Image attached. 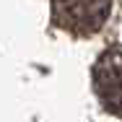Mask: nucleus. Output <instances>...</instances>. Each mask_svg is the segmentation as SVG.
I'll return each mask as SVG.
<instances>
[{"instance_id": "nucleus-1", "label": "nucleus", "mask_w": 122, "mask_h": 122, "mask_svg": "<svg viewBox=\"0 0 122 122\" xmlns=\"http://www.w3.org/2000/svg\"><path fill=\"white\" fill-rule=\"evenodd\" d=\"M112 10V0H52L55 21L73 34L99 31Z\"/></svg>"}, {"instance_id": "nucleus-2", "label": "nucleus", "mask_w": 122, "mask_h": 122, "mask_svg": "<svg viewBox=\"0 0 122 122\" xmlns=\"http://www.w3.org/2000/svg\"><path fill=\"white\" fill-rule=\"evenodd\" d=\"M94 88L99 101L112 114L122 117V52L109 49L99 57L94 68Z\"/></svg>"}]
</instances>
